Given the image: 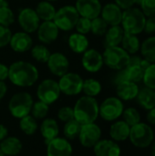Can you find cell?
I'll return each instance as SVG.
<instances>
[{
    "label": "cell",
    "instance_id": "1",
    "mask_svg": "<svg viewBox=\"0 0 155 156\" xmlns=\"http://www.w3.org/2000/svg\"><path fill=\"white\" fill-rule=\"evenodd\" d=\"M8 80L19 88H28L36 84L39 79L37 68L26 60H17L8 66Z\"/></svg>",
    "mask_w": 155,
    "mask_h": 156
},
{
    "label": "cell",
    "instance_id": "2",
    "mask_svg": "<svg viewBox=\"0 0 155 156\" xmlns=\"http://www.w3.org/2000/svg\"><path fill=\"white\" fill-rule=\"evenodd\" d=\"M99 103L96 98L81 96L73 107L74 119L81 125L95 122L99 115Z\"/></svg>",
    "mask_w": 155,
    "mask_h": 156
},
{
    "label": "cell",
    "instance_id": "3",
    "mask_svg": "<svg viewBox=\"0 0 155 156\" xmlns=\"http://www.w3.org/2000/svg\"><path fill=\"white\" fill-rule=\"evenodd\" d=\"M34 103L33 97L26 91L15 93L8 101V111L16 119H21L30 114Z\"/></svg>",
    "mask_w": 155,
    "mask_h": 156
},
{
    "label": "cell",
    "instance_id": "4",
    "mask_svg": "<svg viewBox=\"0 0 155 156\" xmlns=\"http://www.w3.org/2000/svg\"><path fill=\"white\" fill-rule=\"evenodd\" d=\"M146 18L144 14L137 7H130L122 12V25L125 33L137 35L144 30Z\"/></svg>",
    "mask_w": 155,
    "mask_h": 156
},
{
    "label": "cell",
    "instance_id": "5",
    "mask_svg": "<svg viewBox=\"0 0 155 156\" xmlns=\"http://www.w3.org/2000/svg\"><path fill=\"white\" fill-rule=\"evenodd\" d=\"M154 132L150 124L139 122L131 127L129 140L137 148H148L154 141Z\"/></svg>",
    "mask_w": 155,
    "mask_h": 156
},
{
    "label": "cell",
    "instance_id": "6",
    "mask_svg": "<svg viewBox=\"0 0 155 156\" xmlns=\"http://www.w3.org/2000/svg\"><path fill=\"white\" fill-rule=\"evenodd\" d=\"M79 18V15L75 5H66L57 9L53 21L59 30L69 32L75 28Z\"/></svg>",
    "mask_w": 155,
    "mask_h": 156
},
{
    "label": "cell",
    "instance_id": "7",
    "mask_svg": "<svg viewBox=\"0 0 155 156\" xmlns=\"http://www.w3.org/2000/svg\"><path fill=\"white\" fill-rule=\"evenodd\" d=\"M104 64L111 69L121 70L127 67L130 55L119 46L107 47L102 54Z\"/></svg>",
    "mask_w": 155,
    "mask_h": 156
},
{
    "label": "cell",
    "instance_id": "8",
    "mask_svg": "<svg viewBox=\"0 0 155 156\" xmlns=\"http://www.w3.org/2000/svg\"><path fill=\"white\" fill-rule=\"evenodd\" d=\"M124 105L118 97L106 98L99 107V115L106 122H114L122 117Z\"/></svg>",
    "mask_w": 155,
    "mask_h": 156
},
{
    "label": "cell",
    "instance_id": "9",
    "mask_svg": "<svg viewBox=\"0 0 155 156\" xmlns=\"http://www.w3.org/2000/svg\"><path fill=\"white\" fill-rule=\"evenodd\" d=\"M61 91L59 90L58 82L53 79L43 80L37 88V97L48 105L55 103L60 97Z\"/></svg>",
    "mask_w": 155,
    "mask_h": 156
},
{
    "label": "cell",
    "instance_id": "10",
    "mask_svg": "<svg viewBox=\"0 0 155 156\" xmlns=\"http://www.w3.org/2000/svg\"><path fill=\"white\" fill-rule=\"evenodd\" d=\"M84 80L76 72H67L59 78L58 86L61 93L67 96H77L82 92Z\"/></svg>",
    "mask_w": 155,
    "mask_h": 156
},
{
    "label": "cell",
    "instance_id": "11",
    "mask_svg": "<svg viewBox=\"0 0 155 156\" xmlns=\"http://www.w3.org/2000/svg\"><path fill=\"white\" fill-rule=\"evenodd\" d=\"M17 23L21 27L22 31H25L28 34L37 32L41 20L39 19L37 14L34 8L24 7L20 9L17 15Z\"/></svg>",
    "mask_w": 155,
    "mask_h": 156
},
{
    "label": "cell",
    "instance_id": "12",
    "mask_svg": "<svg viewBox=\"0 0 155 156\" xmlns=\"http://www.w3.org/2000/svg\"><path fill=\"white\" fill-rule=\"evenodd\" d=\"M101 129L95 122L81 125L79 134V141L85 148H93L101 139Z\"/></svg>",
    "mask_w": 155,
    "mask_h": 156
},
{
    "label": "cell",
    "instance_id": "13",
    "mask_svg": "<svg viewBox=\"0 0 155 156\" xmlns=\"http://www.w3.org/2000/svg\"><path fill=\"white\" fill-rule=\"evenodd\" d=\"M69 65L70 63L68 57L62 52L51 53L48 60L47 61V66L49 72L58 78L69 72Z\"/></svg>",
    "mask_w": 155,
    "mask_h": 156
},
{
    "label": "cell",
    "instance_id": "14",
    "mask_svg": "<svg viewBox=\"0 0 155 156\" xmlns=\"http://www.w3.org/2000/svg\"><path fill=\"white\" fill-rule=\"evenodd\" d=\"M81 65L83 69L90 73L100 71L104 65L102 54L95 48H88L81 57Z\"/></svg>",
    "mask_w": 155,
    "mask_h": 156
},
{
    "label": "cell",
    "instance_id": "15",
    "mask_svg": "<svg viewBox=\"0 0 155 156\" xmlns=\"http://www.w3.org/2000/svg\"><path fill=\"white\" fill-rule=\"evenodd\" d=\"M59 31L53 20L42 21L37 30V36L41 44L50 45L58 39Z\"/></svg>",
    "mask_w": 155,
    "mask_h": 156
},
{
    "label": "cell",
    "instance_id": "16",
    "mask_svg": "<svg viewBox=\"0 0 155 156\" xmlns=\"http://www.w3.org/2000/svg\"><path fill=\"white\" fill-rule=\"evenodd\" d=\"M74 5L79 16L86 17L90 20L100 16L102 8L100 0H76Z\"/></svg>",
    "mask_w": 155,
    "mask_h": 156
},
{
    "label": "cell",
    "instance_id": "17",
    "mask_svg": "<svg viewBox=\"0 0 155 156\" xmlns=\"http://www.w3.org/2000/svg\"><path fill=\"white\" fill-rule=\"evenodd\" d=\"M33 38L30 34L25 31H17L11 36V39L9 42V46L11 49L19 54L26 53L31 49L33 47Z\"/></svg>",
    "mask_w": 155,
    "mask_h": 156
},
{
    "label": "cell",
    "instance_id": "18",
    "mask_svg": "<svg viewBox=\"0 0 155 156\" xmlns=\"http://www.w3.org/2000/svg\"><path fill=\"white\" fill-rule=\"evenodd\" d=\"M47 144V156H71L73 148L66 138L57 137Z\"/></svg>",
    "mask_w": 155,
    "mask_h": 156
},
{
    "label": "cell",
    "instance_id": "19",
    "mask_svg": "<svg viewBox=\"0 0 155 156\" xmlns=\"http://www.w3.org/2000/svg\"><path fill=\"white\" fill-rule=\"evenodd\" d=\"M100 17L110 27L121 25L122 19V8L115 3H108L104 6H102Z\"/></svg>",
    "mask_w": 155,
    "mask_h": 156
},
{
    "label": "cell",
    "instance_id": "20",
    "mask_svg": "<svg viewBox=\"0 0 155 156\" xmlns=\"http://www.w3.org/2000/svg\"><path fill=\"white\" fill-rule=\"evenodd\" d=\"M93 152L96 156L122 155V149L120 145L111 139H100L93 147Z\"/></svg>",
    "mask_w": 155,
    "mask_h": 156
},
{
    "label": "cell",
    "instance_id": "21",
    "mask_svg": "<svg viewBox=\"0 0 155 156\" xmlns=\"http://www.w3.org/2000/svg\"><path fill=\"white\" fill-rule=\"evenodd\" d=\"M68 46L75 54H83L90 47V40L86 35L75 32L68 37Z\"/></svg>",
    "mask_w": 155,
    "mask_h": 156
},
{
    "label": "cell",
    "instance_id": "22",
    "mask_svg": "<svg viewBox=\"0 0 155 156\" xmlns=\"http://www.w3.org/2000/svg\"><path fill=\"white\" fill-rule=\"evenodd\" d=\"M40 134L45 140L46 144L57 138L59 134V126L58 121L52 118H45L39 126Z\"/></svg>",
    "mask_w": 155,
    "mask_h": 156
},
{
    "label": "cell",
    "instance_id": "23",
    "mask_svg": "<svg viewBox=\"0 0 155 156\" xmlns=\"http://www.w3.org/2000/svg\"><path fill=\"white\" fill-rule=\"evenodd\" d=\"M139 90L140 89L137 83L132 81H123L117 85L116 93L120 100L128 101L136 99Z\"/></svg>",
    "mask_w": 155,
    "mask_h": 156
},
{
    "label": "cell",
    "instance_id": "24",
    "mask_svg": "<svg viewBox=\"0 0 155 156\" xmlns=\"http://www.w3.org/2000/svg\"><path fill=\"white\" fill-rule=\"evenodd\" d=\"M131 127L122 121H114L110 128L111 139L114 142H124L129 139Z\"/></svg>",
    "mask_w": 155,
    "mask_h": 156
},
{
    "label": "cell",
    "instance_id": "25",
    "mask_svg": "<svg viewBox=\"0 0 155 156\" xmlns=\"http://www.w3.org/2000/svg\"><path fill=\"white\" fill-rule=\"evenodd\" d=\"M0 149L5 156H17L23 149V144L17 137L7 136L0 142Z\"/></svg>",
    "mask_w": 155,
    "mask_h": 156
},
{
    "label": "cell",
    "instance_id": "26",
    "mask_svg": "<svg viewBox=\"0 0 155 156\" xmlns=\"http://www.w3.org/2000/svg\"><path fill=\"white\" fill-rule=\"evenodd\" d=\"M34 9H35L36 13L37 14V16L41 21L53 20L55 14H56V11H57L53 3L47 1V0L39 1Z\"/></svg>",
    "mask_w": 155,
    "mask_h": 156
},
{
    "label": "cell",
    "instance_id": "27",
    "mask_svg": "<svg viewBox=\"0 0 155 156\" xmlns=\"http://www.w3.org/2000/svg\"><path fill=\"white\" fill-rule=\"evenodd\" d=\"M138 104L144 110L149 111L155 107V90L148 87L139 90L136 97Z\"/></svg>",
    "mask_w": 155,
    "mask_h": 156
},
{
    "label": "cell",
    "instance_id": "28",
    "mask_svg": "<svg viewBox=\"0 0 155 156\" xmlns=\"http://www.w3.org/2000/svg\"><path fill=\"white\" fill-rule=\"evenodd\" d=\"M105 36V46L107 47H115L119 46L122 43V37L124 36V30L122 27L118 26H111Z\"/></svg>",
    "mask_w": 155,
    "mask_h": 156
},
{
    "label": "cell",
    "instance_id": "29",
    "mask_svg": "<svg viewBox=\"0 0 155 156\" xmlns=\"http://www.w3.org/2000/svg\"><path fill=\"white\" fill-rule=\"evenodd\" d=\"M125 81H132L138 83L143 79L144 70L140 65H127L126 68L122 69Z\"/></svg>",
    "mask_w": 155,
    "mask_h": 156
},
{
    "label": "cell",
    "instance_id": "30",
    "mask_svg": "<svg viewBox=\"0 0 155 156\" xmlns=\"http://www.w3.org/2000/svg\"><path fill=\"white\" fill-rule=\"evenodd\" d=\"M101 90H102L101 83L98 80L93 78L84 80L83 87H82V92L84 93V95L96 98L101 92Z\"/></svg>",
    "mask_w": 155,
    "mask_h": 156
},
{
    "label": "cell",
    "instance_id": "31",
    "mask_svg": "<svg viewBox=\"0 0 155 156\" xmlns=\"http://www.w3.org/2000/svg\"><path fill=\"white\" fill-rule=\"evenodd\" d=\"M122 48L129 54H135L139 51L141 45L140 40L136 37V35L129 34L124 32V36L122 40Z\"/></svg>",
    "mask_w": 155,
    "mask_h": 156
},
{
    "label": "cell",
    "instance_id": "32",
    "mask_svg": "<svg viewBox=\"0 0 155 156\" xmlns=\"http://www.w3.org/2000/svg\"><path fill=\"white\" fill-rule=\"evenodd\" d=\"M30 54L32 58H34L37 62L39 63H47L50 57V50L47 47V45L44 44H37L33 45V47L30 49Z\"/></svg>",
    "mask_w": 155,
    "mask_h": 156
},
{
    "label": "cell",
    "instance_id": "33",
    "mask_svg": "<svg viewBox=\"0 0 155 156\" xmlns=\"http://www.w3.org/2000/svg\"><path fill=\"white\" fill-rule=\"evenodd\" d=\"M19 128L26 135L31 136L37 133L38 129V124L37 120L31 114H28L19 119Z\"/></svg>",
    "mask_w": 155,
    "mask_h": 156
},
{
    "label": "cell",
    "instance_id": "34",
    "mask_svg": "<svg viewBox=\"0 0 155 156\" xmlns=\"http://www.w3.org/2000/svg\"><path fill=\"white\" fill-rule=\"evenodd\" d=\"M142 55L150 63H155V37H149L143 41L141 47Z\"/></svg>",
    "mask_w": 155,
    "mask_h": 156
},
{
    "label": "cell",
    "instance_id": "35",
    "mask_svg": "<svg viewBox=\"0 0 155 156\" xmlns=\"http://www.w3.org/2000/svg\"><path fill=\"white\" fill-rule=\"evenodd\" d=\"M16 20V16L14 11L9 7L7 3L5 2L0 5V25L9 27L14 24Z\"/></svg>",
    "mask_w": 155,
    "mask_h": 156
},
{
    "label": "cell",
    "instance_id": "36",
    "mask_svg": "<svg viewBox=\"0 0 155 156\" xmlns=\"http://www.w3.org/2000/svg\"><path fill=\"white\" fill-rule=\"evenodd\" d=\"M81 124H79L75 119L65 122L63 127L64 138L67 140H75L79 137Z\"/></svg>",
    "mask_w": 155,
    "mask_h": 156
},
{
    "label": "cell",
    "instance_id": "37",
    "mask_svg": "<svg viewBox=\"0 0 155 156\" xmlns=\"http://www.w3.org/2000/svg\"><path fill=\"white\" fill-rule=\"evenodd\" d=\"M48 112H49V105H48L47 103L41 101H34L30 113L37 121V120H44L48 116Z\"/></svg>",
    "mask_w": 155,
    "mask_h": 156
},
{
    "label": "cell",
    "instance_id": "38",
    "mask_svg": "<svg viewBox=\"0 0 155 156\" xmlns=\"http://www.w3.org/2000/svg\"><path fill=\"white\" fill-rule=\"evenodd\" d=\"M122 116L123 118V121L130 127L141 122V119H142L139 111L136 108H133V107H130V108L125 109L123 111Z\"/></svg>",
    "mask_w": 155,
    "mask_h": 156
},
{
    "label": "cell",
    "instance_id": "39",
    "mask_svg": "<svg viewBox=\"0 0 155 156\" xmlns=\"http://www.w3.org/2000/svg\"><path fill=\"white\" fill-rule=\"evenodd\" d=\"M108 27H109L108 24L100 16H98L91 20L90 32L97 37H101L106 34V32L109 28Z\"/></svg>",
    "mask_w": 155,
    "mask_h": 156
},
{
    "label": "cell",
    "instance_id": "40",
    "mask_svg": "<svg viewBox=\"0 0 155 156\" xmlns=\"http://www.w3.org/2000/svg\"><path fill=\"white\" fill-rule=\"evenodd\" d=\"M143 80L145 87L155 90V63L151 64V66L144 71Z\"/></svg>",
    "mask_w": 155,
    "mask_h": 156
},
{
    "label": "cell",
    "instance_id": "41",
    "mask_svg": "<svg viewBox=\"0 0 155 156\" xmlns=\"http://www.w3.org/2000/svg\"><path fill=\"white\" fill-rule=\"evenodd\" d=\"M90 27H91V20L86 17H82V16H79L75 26L76 32L83 34V35L89 34L90 32Z\"/></svg>",
    "mask_w": 155,
    "mask_h": 156
},
{
    "label": "cell",
    "instance_id": "42",
    "mask_svg": "<svg viewBox=\"0 0 155 156\" xmlns=\"http://www.w3.org/2000/svg\"><path fill=\"white\" fill-rule=\"evenodd\" d=\"M137 3L141 5L144 16H155V0H137Z\"/></svg>",
    "mask_w": 155,
    "mask_h": 156
},
{
    "label": "cell",
    "instance_id": "43",
    "mask_svg": "<svg viewBox=\"0 0 155 156\" xmlns=\"http://www.w3.org/2000/svg\"><path fill=\"white\" fill-rule=\"evenodd\" d=\"M58 119L62 122H67L74 119V111L70 106H63L58 111Z\"/></svg>",
    "mask_w": 155,
    "mask_h": 156
},
{
    "label": "cell",
    "instance_id": "44",
    "mask_svg": "<svg viewBox=\"0 0 155 156\" xmlns=\"http://www.w3.org/2000/svg\"><path fill=\"white\" fill-rule=\"evenodd\" d=\"M12 34L13 33L9 27L0 25V48L9 45Z\"/></svg>",
    "mask_w": 155,
    "mask_h": 156
},
{
    "label": "cell",
    "instance_id": "45",
    "mask_svg": "<svg viewBox=\"0 0 155 156\" xmlns=\"http://www.w3.org/2000/svg\"><path fill=\"white\" fill-rule=\"evenodd\" d=\"M144 30L148 34L155 33V16H151L146 20Z\"/></svg>",
    "mask_w": 155,
    "mask_h": 156
},
{
    "label": "cell",
    "instance_id": "46",
    "mask_svg": "<svg viewBox=\"0 0 155 156\" xmlns=\"http://www.w3.org/2000/svg\"><path fill=\"white\" fill-rule=\"evenodd\" d=\"M136 3H137V0H115V4H117L123 10L132 7L133 5Z\"/></svg>",
    "mask_w": 155,
    "mask_h": 156
},
{
    "label": "cell",
    "instance_id": "47",
    "mask_svg": "<svg viewBox=\"0 0 155 156\" xmlns=\"http://www.w3.org/2000/svg\"><path fill=\"white\" fill-rule=\"evenodd\" d=\"M8 66L0 62V80L5 81L8 79Z\"/></svg>",
    "mask_w": 155,
    "mask_h": 156
},
{
    "label": "cell",
    "instance_id": "48",
    "mask_svg": "<svg viewBox=\"0 0 155 156\" xmlns=\"http://www.w3.org/2000/svg\"><path fill=\"white\" fill-rule=\"evenodd\" d=\"M146 120L149 124L155 125V107L148 111L146 115Z\"/></svg>",
    "mask_w": 155,
    "mask_h": 156
},
{
    "label": "cell",
    "instance_id": "49",
    "mask_svg": "<svg viewBox=\"0 0 155 156\" xmlns=\"http://www.w3.org/2000/svg\"><path fill=\"white\" fill-rule=\"evenodd\" d=\"M7 90H8V88H7L5 81L0 80V100L5 98V96L7 93Z\"/></svg>",
    "mask_w": 155,
    "mask_h": 156
},
{
    "label": "cell",
    "instance_id": "50",
    "mask_svg": "<svg viewBox=\"0 0 155 156\" xmlns=\"http://www.w3.org/2000/svg\"><path fill=\"white\" fill-rule=\"evenodd\" d=\"M143 58L140 57V56H137V55H133L132 57H130V59H129V63L128 65H140L141 63V60Z\"/></svg>",
    "mask_w": 155,
    "mask_h": 156
},
{
    "label": "cell",
    "instance_id": "51",
    "mask_svg": "<svg viewBox=\"0 0 155 156\" xmlns=\"http://www.w3.org/2000/svg\"><path fill=\"white\" fill-rule=\"evenodd\" d=\"M7 136H8V130H7V128L4 124L0 123V142L3 141Z\"/></svg>",
    "mask_w": 155,
    "mask_h": 156
},
{
    "label": "cell",
    "instance_id": "52",
    "mask_svg": "<svg viewBox=\"0 0 155 156\" xmlns=\"http://www.w3.org/2000/svg\"><path fill=\"white\" fill-rule=\"evenodd\" d=\"M151 64H152V63H150L148 60H146V59H142V60H141V63H140V66H141V68L145 71V70L151 66Z\"/></svg>",
    "mask_w": 155,
    "mask_h": 156
},
{
    "label": "cell",
    "instance_id": "53",
    "mask_svg": "<svg viewBox=\"0 0 155 156\" xmlns=\"http://www.w3.org/2000/svg\"><path fill=\"white\" fill-rule=\"evenodd\" d=\"M150 153L152 156H155V141H153V144L150 145Z\"/></svg>",
    "mask_w": 155,
    "mask_h": 156
},
{
    "label": "cell",
    "instance_id": "54",
    "mask_svg": "<svg viewBox=\"0 0 155 156\" xmlns=\"http://www.w3.org/2000/svg\"><path fill=\"white\" fill-rule=\"evenodd\" d=\"M0 156H5V154L2 152V150H1V149H0Z\"/></svg>",
    "mask_w": 155,
    "mask_h": 156
},
{
    "label": "cell",
    "instance_id": "55",
    "mask_svg": "<svg viewBox=\"0 0 155 156\" xmlns=\"http://www.w3.org/2000/svg\"><path fill=\"white\" fill-rule=\"evenodd\" d=\"M47 1H49V2H51V3H53V2H57V1H58V0H47Z\"/></svg>",
    "mask_w": 155,
    "mask_h": 156
},
{
    "label": "cell",
    "instance_id": "56",
    "mask_svg": "<svg viewBox=\"0 0 155 156\" xmlns=\"http://www.w3.org/2000/svg\"><path fill=\"white\" fill-rule=\"evenodd\" d=\"M4 2H5V0H0V5H1Z\"/></svg>",
    "mask_w": 155,
    "mask_h": 156
},
{
    "label": "cell",
    "instance_id": "57",
    "mask_svg": "<svg viewBox=\"0 0 155 156\" xmlns=\"http://www.w3.org/2000/svg\"><path fill=\"white\" fill-rule=\"evenodd\" d=\"M154 138H155V132H154Z\"/></svg>",
    "mask_w": 155,
    "mask_h": 156
}]
</instances>
